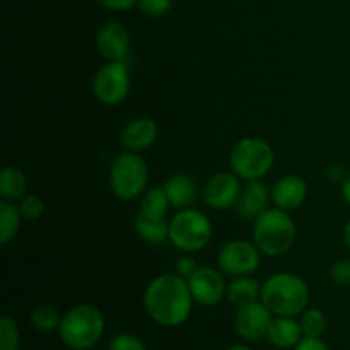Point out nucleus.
<instances>
[{"label":"nucleus","mask_w":350,"mask_h":350,"mask_svg":"<svg viewBox=\"0 0 350 350\" xmlns=\"http://www.w3.org/2000/svg\"><path fill=\"white\" fill-rule=\"evenodd\" d=\"M188 280L176 272L163 273L150 280L144 293V310L154 323L176 328L190 318L193 306Z\"/></svg>","instance_id":"nucleus-1"},{"label":"nucleus","mask_w":350,"mask_h":350,"mask_svg":"<svg viewBox=\"0 0 350 350\" xmlns=\"http://www.w3.org/2000/svg\"><path fill=\"white\" fill-rule=\"evenodd\" d=\"M310 296L308 282L296 273H273L262 284V303L273 317H299L310 306Z\"/></svg>","instance_id":"nucleus-2"},{"label":"nucleus","mask_w":350,"mask_h":350,"mask_svg":"<svg viewBox=\"0 0 350 350\" xmlns=\"http://www.w3.org/2000/svg\"><path fill=\"white\" fill-rule=\"evenodd\" d=\"M296 234V222L282 208H267L253 221V243L265 256L277 258L286 255L293 248Z\"/></svg>","instance_id":"nucleus-3"},{"label":"nucleus","mask_w":350,"mask_h":350,"mask_svg":"<svg viewBox=\"0 0 350 350\" xmlns=\"http://www.w3.org/2000/svg\"><path fill=\"white\" fill-rule=\"evenodd\" d=\"M105 334V317L92 304H77L62 317L58 337L70 350H91Z\"/></svg>","instance_id":"nucleus-4"},{"label":"nucleus","mask_w":350,"mask_h":350,"mask_svg":"<svg viewBox=\"0 0 350 350\" xmlns=\"http://www.w3.org/2000/svg\"><path fill=\"white\" fill-rule=\"evenodd\" d=\"M275 164L273 147L260 137H245L238 140L229 154V166L238 178L245 181L262 180Z\"/></svg>","instance_id":"nucleus-5"},{"label":"nucleus","mask_w":350,"mask_h":350,"mask_svg":"<svg viewBox=\"0 0 350 350\" xmlns=\"http://www.w3.org/2000/svg\"><path fill=\"white\" fill-rule=\"evenodd\" d=\"M212 234L211 219L193 207L178 211L170 219V241L183 253L202 252L208 246Z\"/></svg>","instance_id":"nucleus-6"},{"label":"nucleus","mask_w":350,"mask_h":350,"mask_svg":"<svg viewBox=\"0 0 350 350\" xmlns=\"http://www.w3.org/2000/svg\"><path fill=\"white\" fill-rule=\"evenodd\" d=\"M149 166L137 152L118 154L109 167V187L120 200H135L147 190Z\"/></svg>","instance_id":"nucleus-7"},{"label":"nucleus","mask_w":350,"mask_h":350,"mask_svg":"<svg viewBox=\"0 0 350 350\" xmlns=\"http://www.w3.org/2000/svg\"><path fill=\"white\" fill-rule=\"evenodd\" d=\"M132 88V75L125 60L106 62L92 77V94L101 105L116 106L125 101Z\"/></svg>","instance_id":"nucleus-8"},{"label":"nucleus","mask_w":350,"mask_h":350,"mask_svg":"<svg viewBox=\"0 0 350 350\" xmlns=\"http://www.w3.org/2000/svg\"><path fill=\"white\" fill-rule=\"evenodd\" d=\"M262 263V252L253 241L234 239L221 246L217 252V265L231 277L253 275Z\"/></svg>","instance_id":"nucleus-9"},{"label":"nucleus","mask_w":350,"mask_h":350,"mask_svg":"<svg viewBox=\"0 0 350 350\" xmlns=\"http://www.w3.org/2000/svg\"><path fill=\"white\" fill-rule=\"evenodd\" d=\"M188 287L195 303L205 308L217 306L228 293V284L222 273L212 267H198L197 272L188 279Z\"/></svg>","instance_id":"nucleus-10"},{"label":"nucleus","mask_w":350,"mask_h":350,"mask_svg":"<svg viewBox=\"0 0 350 350\" xmlns=\"http://www.w3.org/2000/svg\"><path fill=\"white\" fill-rule=\"evenodd\" d=\"M241 178L236 176L234 173L222 171L215 173L205 181L204 187V200L214 211H228L232 208L238 202L239 193H241Z\"/></svg>","instance_id":"nucleus-11"},{"label":"nucleus","mask_w":350,"mask_h":350,"mask_svg":"<svg viewBox=\"0 0 350 350\" xmlns=\"http://www.w3.org/2000/svg\"><path fill=\"white\" fill-rule=\"evenodd\" d=\"M273 314L262 301L238 308L234 317V330L245 342H260L267 337Z\"/></svg>","instance_id":"nucleus-12"},{"label":"nucleus","mask_w":350,"mask_h":350,"mask_svg":"<svg viewBox=\"0 0 350 350\" xmlns=\"http://www.w3.org/2000/svg\"><path fill=\"white\" fill-rule=\"evenodd\" d=\"M96 48L106 62L125 60L130 51V33L118 21H108L96 34Z\"/></svg>","instance_id":"nucleus-13"},{"label":"nucleus","mask_w":350,"mask_h":350,"mask_svg":"<svg viewBox=\"0 0 350 350\" xmlns=\"http://www.w3.org/2000/svg\"><path fill=\"white\" fill-rule=\"evenodd\" d=\"M157 135H159V126L152 118L137 116L123 126L122 133H120V142L125 150L139 154L152 147L157 140Z\"/></svg>","instance_id":"nucleus-14"},{"label":"nucleus","mask_w":350,"mask_h":350,"mask_svg":"<svg viewBox=\"0 0 350 350\" xmlns=\"http://www.w3.org/2000/svg\"><path fill=\"white\" fill-rule=\"evenodd\" d=\"M270 202H272V193L262 180L246 181L234 205V211L243 221H255L269 208Z\"/></svg>","instance_id":"nucleus-15"},{"label":"nucleus","mask_w":350,"mask_h":350,"mask_svg":"<svg viewBox=\"0 0 350 350\" xmlns=\"http://www.w3.org/2000/svg\"><path fill=\"white\" fill-rule=\"evenodd\" d=\"M270 193H272L273 207L287 212L296 211L306 202L308 183L297 174H286L273 183Z\"/></svg>","instance_id":"nucleus-16"},{"label":"nucleus","mask_w":350,"mask_h":350,"mask_svg":"<svg viewBox=\"0 0 350 350\" xmlns=\"http://www.w3.org/2000/svg\"><path fill=\"white\" fill-rule=\"evenodd\" d=\"M163 188L170 198L171 207L176 208V211L190 208L197 202L198 193H200V187H198L197 181L185 173H178L167 178Z\"/></svg>","instance_id":"nucleus-17"},{"label":"nucleus","mask_w":350,"mask_h":350,"mask_svg":"<svg viewBox=\"0 0 350 350\" xmlns=\"http://www.w3.org/2000/svg\"><path fill=\"white\" fill-rule=\"evenodd\" d=\"M303 328L294 317H273L270 321L265 340L272 347L287 350L294 349L303 338Z\"/></svg>","instance_id":"nucleus-18"},{"label":"nucleus","mask_w":350,"mask_h":350,"mask_svg":"<svg viewBox=\"0 0 350 350\" xmlns=\"http://www.w3.org/2000/svg\"><path fill=\"white\" fill-rule=\"evenodd\" d=\"M135 232L149 245H161L170 239V221L166 215H149L139 212L133 219Z\"/></svg>","instance_id":"nucleus-19"},{"label":"nucleus","mask_w":350,"mask_h":350,"mask_svg":"<svg viewBox=\"0 0 350 350\" xmlns=\"http://www.w3.org/2000/svg\"><path fill=\"white\" fill-rule=\"evenodd\" d=\"M226 299H228L229 304H232L236 310L256 303V301H262V284L252 275L234 277L232 282L228 284Z\"/></svg>","instance_id":"nucleus-20"},{"label":"nucleus","mask_w":350,"mask_h":350,"mask_svg":"<svg viewBox=\"0 0 350 350\" xmlns=\"http://www.w3.org/2000/svg\"><path fill=\"white\" fill-rule=\"evenodd\" d=\"M27 195V178L23 170L5 166L0 173V197L2 200L19 202Z\"/></svg>","instance_id":"nucleus-21"},{"label":"nucleus","mask_w":350,"mask_h":350,"mask_svg":"<svg viewBox=\"0 0 350 350\" xmlns=\"http://www.w3.org/2000/svg\"><path fill=\"white\" fill-rule=\"evenodd\" d=\"M21 221L23 215L14 202H0V245H9L16 238L21 229Z\"/></svg>","instance_id":"nucleus-22"},{"label":"nucleus","mask_w":350,"mask_h":350,"mask_svg":"<svg viewBox=\"0 0 350 350\" xmlns=\"http://www.w3.org/2000/svg\"><path fill=\"white\" fill-rule=\"evenodd\" d=\"M60 311L50 303H41L31 311V325L40 334H51V332L58 330L62 323Z\"/></svg>","instance_id":"nucleus-23"},{"label":"nucleus","mask_w":350,"mask_h":350,"mask_svg":"<svg viewBox=\"0 0 350 350\" xmlns=\"http://www.w3.org/2000/svg\"><path fill=\"white\" fill-rule=\"evenodd\" d=\"M171 207L170 198H167L166 191L163 187H152L147 188L140 198V208L139 212L149 215H166L167 208Z\"/></svg>","instance_id":"nucleus-24"},{"label":"nucleus","mask_w":350,"mask_h":350,"mask_svg":"<svg viewBox=\"0 0 350 350\" xmlns=\"http://www.w3.org/2000/svg\"><path fill=\"white\" fill-rule=\"evenodd\" d=\"M301 328H303L304 337H321L327 332L328 318L320 308H308L301 314Z\"/></svg>","instance_id":"nucleus-25"},{"label":"nucleus","mask_w":350,"mask_h":350,"mask_svg":"<svg viewBox=\"0 0 350 350\" xmlns=\"http://www.w3.org/2000/svg\"><path fill=\"white\" fill-rule=\"evenodd\" d=\"M21 332L12 317L0 318V350H19Z\"/></svg>","instance_id":"nucleus-26"},{"label":"nucleus","mask_w":350,"mask_h":350,"mask_svg":"<svg viewBox=\"0 0 350 350\" xmlns=\"http://www.w3.org/2000/svg\"><path fill=\"white\" fill-rule=\"evenodd\" d=\"M17 207H19V212L24 221H38L44 212V202L38 195L27 193L26 197L21 198Z\"/></svg>","instance_id":"nucleus-27"},{"label":"nucleus","mask_w":350,"mask_h":350,"mask_svg":"<svg viewBox=\"0 0 350 350\" xmlns=\"http://www.w3.org/2000/svg\"><path fill=\"white\" fill-rule=\"evenodd\" d=\"M108 350H147V347L137 335L122 332L111 338Z\"/></svg>","instance_id":"nucleus-28"},{"label":"nucleus","mask_w":350,"mask_h":350,"mask_svg":"<svg viewBox=\"0 0 350 350\" xmlns=\"http://www.w3.org/2000/svg\"><path fill=\"white\" fill-rule=\"evenodd\" d=\"M174 0H139V9L147 17H163L173 9Z\"/></svg>","instance_id":"nucleus-29"},{"label":"nucleus","mask_w":350,"mask_h":350,"mask_svg":"<svg viewBox=\"0 0 350 350\" xmlns=\"http://www.w3.org/2000/svg\"><path fill=\"white\" fill-rule=\"evenodd\" d=\"M328 275L335 286L350 287V260L342 258L334 262V265L328 270Z\"/></svg>","instance_id":"nucleus-30"},{"label":"nucleus","mask_w":350,"mask_h":350,"mask_svg":"<svg viewBox=\"0 0 350 350\" xmlns=\"http://www.w3.org/2000/svg\"><path fill=\"white\" fill-rule=\"evenodd\" d=\"M174 269H176L178 275H181L183 279L188 280L195 272H197L198 265L191 256H181V258L176 262V265H174Z\"/></svg>","instance_id":"nucleus-31"},{"label":"nucleus","mask_w":350,"mask_h":350,"mask_svg":"<svg viewBox=\"0 0 350 350\" xmlns=\"http://www.w3.org/2000/svg\"><path fill=\"white\" fill-rule=\"evenodd\" d=\"M98 2L99 5L108 10H113V12H126V10L139 5V0H98Z\"/></svg>","instance_id":"nucleus-32"},{"label":"nucleus","mask_w":350,"mask_h":350,"mask_svg":"<svg viewBox=\"0 0 350 350\" xmlns=\"http://www.w3.org/2000/svg\"><path fill=\"white\" fill-rule=\"evenodd\" d=\"M293 350H330L321 337H303Z\"/></svg>","instance_id":"nucleus-33"},{"label":"nucleus","mask_w":350,"mask_h":350,"mask_svg":"<svg viewBox=\"0 0 350 350\" xmlns=\"http://www.w3.org/2000/svg\"><path fill=\"white\" fill-rule=\"evenodd\" d=\"M342 197H344V200L347 202V205L350 207V173L342 181Z\"/></svg>","instance_id":"nucleus-34"},{"label":"nucleus","mask_w":350,"mask_h":350,"mask_svg":"<svg viewBox=\"0 0 350 350\" xmlns=\"http://www.w3.org/2000/svg\"><path fill=\"white\" fill-rule=\"evenodd\" d=\"M344 243H345V246L350 250V221L345 224V228H344Z\"/></svg>","instance_id":"nucleus-35"},{"label":"nucleus","mask_w":350,"mask_h":350,"mask_svg":"<svg viewBox=\"0 0 350 350\" xmlns=\"http://www.w3.org/2000/svg\"><path fill=\"white\" fill-rule=\"evenodd\" d=\"M226 350H253V349L248 347V345H231V347Z\"/></svg>","instance_id":"nucleus-36"}]
</instances>
